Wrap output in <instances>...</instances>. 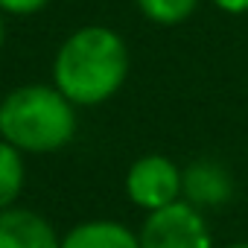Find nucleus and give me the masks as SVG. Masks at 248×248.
<instances>
[{
	"label": "nucleus",
	"instance_id": "nucleus-1",
	"mask_svg": "<svg viewBox=\"0 0 248 248\" xmlns=\"http://www.w3.org/2000/svg\"><path fill=\"white\" fill-rule=\"evenodd\" d=\"M132 56L123 35L102 24L73 30L56 50L53 85L76 105L93 108L108 102L129 79Z\"/></svg>",
	"mask_w": 248,
	"mask_h": 248
},
{
	"label": "nucleus",
	"instance_id": "nucleus-2",
	"mask_svg": "<svg viewBox=\"0 0 248 248\" xmlns=\"http://www.w3.org/2000/svg\"><path fill=\"white\" fill-rule=\"evenodd\" d=\"M79 129V108L50 85H18L0 99V140L24 155L64 149Z\"/></svg>",
	"mask_w": 248,
	"mask_h": 248
},
{
	"label": "nucleus",
	"instance_id": "nucleus-3",
	"mask_svg": "<svg viewBox=\"0 0 248 248\" xmlns=\"http://www.w3.org/2000/svg\"><path fill=\"white\" fill-rule=\"evenodd\" d=\"M140 248H213V233L199 207L178 199L170 207L146 213Z\"/></svg>",
	"mask_w": 248,
	"mask_h": 248
},
{
	"label": "nucleus",
	"instance_id": "nucleus-4",
	"mask_svg": "<svg viewBox=\"0 0 248 248\" xmlns=\"http://www.w3.org/2000/svg\"><path fill=\"white\" fill-rule=\"evenodd\" d=\"M181 190L184 170L161 152L140 155L126 172V196L146 213L170 207L172 202L181 199Z\"/></svg>",
	"mask_w": 248,
	"mask_h": 248
},
{
	"label": "nucleus",
	"instance_id": "nucleus-5",
	"mask_svg": "<svg viewBox=\"0 0 248 248\" xmlns=\"http://www.w3.org/2000/svg\"><path fill=\"white\" fill-rule=\"evenodd\" d=\"M231 196H233V178L222 164H216V161H193L184 170L181 199L190 202L193 207H199L202 213L210 210V207L228 204Z\"/></svg>",
	"mask_w": 248,
	"mask_h": 248
},
{
	"label": "nucleus",
	"instance_id": "nucleus-6",
	"mask_svg": "<svg viewBox=\"0 0 248 248\" xmlns=\"http://www.w3.org/2000/svg\"><path fill=\"white\" fill-rule=\"evenodd\" d=\"M0 248H62V236L50 219L15 204L0 213Z\"/></svg>",
	"mask_w": 248,
	"mask_h": 248
},
{
	"label": "nucleus",
	"instance_id": "nucleus-7",
	"mask_svg": "<svg viewBox=\"0 0 248 248\" xmlns=\"http://www.w3.org/2000/svg\"><path fill=\"white\" fill-rule=\"evenodd\" d=\"M62 248H140V236L117 219H88L62 236Z\"/></svg>",
	"mask_w": 248,
	"mask_h": 248
},
{
	"label": "nucleus",
	"instance_id": "nucleus-8",
	"mask_svg": "<svg viewBox=\"0 0 248 248\" xmlns=\"http://www.w3.org/2000/svg\"><path fill=\"white\" fill-rule=\"evenodd\" d=\"M24 181H27L24 152H18L6 140H0V213L15 207V202L24 193Z\"/></svg>",
	"mask_w": 248,
	"mask_h": 248
},
{
	"label": "nucleus",
	"instance_id": "nucleus-9",
	"mask_svg": "<svg viewBox=\"0 0 248 248\" xmlns=\"http://www.w3.org/2000/svg\"><path fill=\"white\" fill-rule=\"evenodd\" d=\"M140 15L158 27H175V24H184L202 0H135Z\"/></svg>",
	"mask_w": 248,
	"mask_h": 248
},
{
	"label": "nucleus",
	"instance_id": "nucleus-10",
	"mask_svg": "<svg viewBox=\"0 0 248 248\" xmlns=\"http://www.w3.org/2000/svg\"><path fill=\"white\" fill-rule=\"evenodd\" d=\"M53 0H0V12L3 15H15V18H27L35 15L41 9H47Z\"/></svg>",
	"mask_w": 248,
	"mask_h": 248
},
{
	"label": "nucleus",
	"instance_id": "nucleus-11",
	"mask_svg": "<svg viewBox=\"0 0 248 248\" xmlns=\"http://www.w3.org/2000/svg\"><path fill=\"white\" fill-rule=\"evenodd\" d=\"M210 3L225 15H245L248 12V0H210Z\"/></svg>",
	"mask_w": 248,
	"mask_h": 248
},
{
	"label": "nucleus",
	"instance_id": "nucleus-12",
	"mask_svg": "<svg viewBox=\"0 0 248 248\" xmlns=\"http://www.w3.org/2000/svg\"><path fill=\"white\" fill-rule=\"evenodd\" d=\"M3 38H6V15L0 12V47H3Z\"/></svg>",
	"mask_w": 248,
	"mask_h": 248
},
{
	"label": "nucleus",
	"instance_id": "nucleus-13",
	"mask_svg": "<svg viewBox=\"0 0 248 248\" xmlns=\"http://www.w3.org/2000/svg\"><path fill=\"white\" fill-rule=\"evenodd\" d=\"M222 248H248V242H231V245H222Z\"/></svg>",
	"mask_w": 248,
	"mask_h": 248
}]
</instances>
